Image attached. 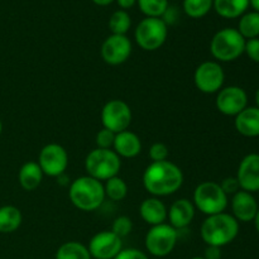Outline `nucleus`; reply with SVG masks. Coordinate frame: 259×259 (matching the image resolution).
Returning a JSON list of instances; mask_svg holds the SVG:
<instances>
[{
	"label": "nucleus",
	"mask_w": 259,
	"mask_h": 259,
	"mask_svg": "<svg viewBox=\"0 0 259 259\" xmlns=\"http://www.w3.org/2000/svg\"><path fill=\"white\" fill-rule=\"evenodd\" d=\"M55 259H93L88 247L80 242L63 243L56 252Z\"/></svg>",
	"instance_id": "obj_24"
},
{
	"label": "nucleus",
	"mask_w": 259,
	"mask_h": 259,
	"mask_svg": "<svg viewBox=\"0 0 259 259\" xmlns=\"http://www.w3.org/2000/svg\"><path fill=\"white\" fill-rule=\"evenodd\" d=\"M224 81L225 72L219 62L206 61L200 63L195 70V86L204 94H218L223 89Z\"/></svg>",
	"instance_id": "obj_9"
},
{
	"label": "nucleus",
	"mask_w": 259,
	"mask_h": 259,
	"mask_svg": "<svg viewBox=\"0 0 259 259\" xmlns=\"http://www.w3.org/2000/svg\"><path fill=\"white\" fill-rule=\"evenodd\" d=\"M255 104H257V108L259 109V89L257 90V93H255Z\"/></svg>",
	"instance_id": "obj_41"
},
{
	"label": "nucleus",
	"mask_w": 259,
	"mask_h": 259,
	"mask_svg": "<svg viewBox=\"0 0 259 259\" xmlns=\"http://www.w3.org/2000/svg\"><path fill=\"white\" fill-rule=\"evenodd\" d=\"M93 2L95 3V4L101 5V7H105V5L111 4V3H113L114 0H93Z\"/></svg>",
	"instance_id": "obj_38"
},
{
	"label": "nucleus",
	"mask_w": 259,
	"mask_h": 259,
	"mask_svg": "<svg viewBox=\"0 0 259 259\" xmlns=\"http://www.w3.org/2000/svg\"><path fill=\"white\" fill-rule=\"evenodd\" d=\"M2 132H3V123L2 120H0V134H2Z\"/></svg>",
	"instance_id": "obj_42"
},
{
	"label": "nucleus",
	"mask_w": 259,
	"mask_h": 259,
	"mask_svg": "<svg viewBox=\"0 0 259 259\" xmlns=\"http://www.w3.org/2000/svg\"><path fill=\"white\" fill-rule=\"evenodd\" d=\"M68 197L75 207L81 211H94L103 205L105 191L101 181L90 176H82L71 182Z\"/></svg>",
	"instance_id": "obj_3"
},
{
	"label": "nucleus",
	"mask_w": 259,
	"mask_h": 259,
	"mask_svg": "<svg viewBox=\"0 0 259 259\" xmlns=\"http://www.w3.org/2000/svg\"><path fill=\"white\" fill-rule=\"evenodd\" d=\"M214 0H184V10L189 17L201 18L212 8Z\"/></svg>",
	"instance_id": "obj_29"
},
{
	"label": "nucleus",
	"mask_w": 259,
	"mask_h": 259,
	"mask_svg": "<svg viewBox=\"0 0 259 259\" xmlns=\"http://www.w3.org/2000/svg\"><path fill=\"white\" fill-rule=\"evenodd\" d=\"M238 32L244 37V39H253L259 35V13L249 12L244 13L240 17Z\"/></svg>",
	"instance_id": "obj_25"
},
{
	"label": "nucleus",
	"mask_w": 259,
	"mask_h": 259,
	"mask_svg": "<svg viewBox=\"0 0 259 259\" xmlns=\"http://www.w3.org/2000/svg\"><path fill=\"white\" fill-rule=\"evenodd\" d=\"M133 229V223L128 217H119L116 218L111 225V232L119 238H124L129 234Z\"/></svg>",
	"instance_id": "obj_30"
},
{
	"label": "nucleus",
	"mask_w": 259,
	"mask_h": 259,
	"mask_svg": "<svg viewBox=\"0 0 259 259\" xmlns=\"http://www.w3.org/2000/svg\"><path fill=\"white\" fill-rule=\"evenodd\" d=\"M258 192H259V191H258Z\"/></svg>",
	"instance_id": "obj_44"
},
{
	"label": "nucleus",
	"mask_w": 259,
	"mask_h": 259,
	"mask_svg": "<svg viewBox=\"0 0 259 259\" xmlns=\"http://www.w3.org/2000/svg\"><path fill=\"white\" fill-rule=\"evenodd\" d=\"M120 167V157L113 149L95 148L85 158L88 176L98 181H108L111 177L118 176Z\"/></svg>",
	"instance_id": "obj_5"
},
{
	"label": "nucleus",
	"mask_w": 259,
	"mask_h": 259,
	"mask_svg": "<svg viewBox=\"0 0 259 259\" xmlns=\"http://www.w3.org/2000/svg\"><path fill=\"white\" fill-rule=\"evenodd\" d=\"M235 129L248 138L259 137V109L257 106L245 108L235 116Z\"/></svg>",
	"instance_id": "obj_20"
},
{
	"label": "nucleus",
	"mask_w": 259,
	"mask_h": 259,
	"mask_svg": "<svg viewBox=\"0 0 259 259\" xmlns=\"http://www.w3.org/2000/svg\"><path fill=\"white\" fill-rule=\"evenodd\" d=\"M37 163L39 164L43 175L58 177L65 174L67 169L68 154L60 144L50 143L40 149Z\"/></svg>",
	"instance_id": "obj_11"
},
{
	"label": "nucleus",
	"mask_w": 259,
	"mask_h": 259,
	"mask_svg": "<svg viewBox=\"0 0 259 259\" xmlns=\"http://www.w3.org/2000/svg\"><path fill=\"white\" fill-rule=\"evenodd\" d=\"M114 139H115V133L106 128H103L101 131L98 132V134H96L95 142L98 148L111 149L113 148Z\"/></svg>",
	"instance_id": "obj_31"
},
{
	"label": "nucleus",
	"mask_w": 259,
	"mask_h": 259,
	"mask_svg": "<svg viewBox=\"0 0 259 259\" xmlns=\"http://www.w3.org/2000/svg\"><path fill=\"white\" fill-rule=\"evenodd\" d=\"M168 148L163 143H154L149 148L148 156L152 159V162H162L167 161L168 158Z\"/></svg>",
	"instance_id": "obj_32"
},
{
	"label": "nucleus",
	"mask_w": 259,
	"mask_h": 259,
	"mask_svg": "<svg viewBox=\"0 0 259 259\" xmlns=\"http://www.w3.org/2000/svg\"><path fill=\"white\" fill-rule=\"evenodd\" d=\"M240 190L247 192L259 191V154H247L240 161L237 172Z\"/></svg>",
	"instance_id": "obj_15"
},
{
	"label": "nucleus",
	"mask_w": 259,
	"mask_h": 259,
	"mask_svg": "<svg viewBox=\"0 0 259 259\" xmlns=\"http://www.w3.org/2000/svg\"><path fill=\"white\" fill-rule=\"evenodd\" d=\"M212 5L220 17L234 19L244 14L249 7V0H214Z\"/></svg>",
	"instance_id": "obj_22"
},
{
	"label": "nucleus",
	"mask_w": 259,
	"mask_h": 259,
	"mask_svg": "<svg viewBox=\"0 0 259 259\" xmlns=\"http://www.w3.org/2000/svg\"><path fill=\"white\" fill-rule=\"evenodd\" d=\"M116 2H118L120 8H123V9H129V8H132L136 4L137 0H116Z\"/></svg>",
	"instance_id": "obj_37"
},
{
	"label": "nucleus",
	"mask_w": 259,
	"mask_h": 259,
	"mask_svg": "<svg viewBox=\"0 0 259 259\" xmlns=\"http://www.w3.org/2000/svg\"><path fill=\"white\" fill-rule=\"evenodd\" d=\"M104 191H105V197H109L111 201H121L128 194V185L120 177H111L105 181Z\"/></svg>",
	"instance_id": "obj_26"
},
{
	"label": "nucleus",
	"mask_w": 259,
	"mask_h": 259,
	"mask_svg": "<svg viewBox=\"0 0 259 259\" xmlns=\"http://www.w3.org/2000/svg\"><path fill=\"white\" fill-rule=\"evenodd\" d=\"M244 53H247V56L253 62L259 63V38L245 40Z\"/></svg>",
	"instance_id": "obj_33"
},
{
	"label": "nucleus",
	"mask_w": 259,
	"mask_h": 259,
	"mask_svg": "<svg viewBox=\"0 0 259 259\" xmlns=\"http://www.w3.org/2000/svg\"><path fill=\"white\" fill-rule=\"evenodd\" d=\"M101 123L104 128L120 133L128 131L132 123V110L128 104L119 99L108 101L101 110Z\"/></svg>",
	"instance_id": "obj_10"
},
{
	"label": "nucleus",
	"mask_w": 259,
	"mask_h": 259,
	"mask_svg": "<svg viewBox=\"0 0 259 259\" xmlns=\"http://www.w3.org/2000/svg\"><path fill=\"white\" fill-rule=\"evenodd\" d=\"M179 239V230L175 229L172 225L159 224L156 227H152L148 230L144 239L147 252L153 257H166L171 254L175 249Z\"/></svg>",
	"instance_id": "obj_8"
},
{
	"label": "nucleus",
	"mask_w": 259,
	"mask_h": 259,
	"mask_svg": "<svg viewBox=\"0 0 259 259\" xmlns=\"http://www.w3.org/2000/svg\"><path fill=\"white\" fill-rule=\"evenodd\" d=\"M88 249L94 259H114L123 249V242L111 230H104L91 238Z\"/></svg>",
	"instance_id": "obj_12"
},
{
	"label": "nucleus",
	"mask_w": 259,
	"mask_h": 259,
	"mask_svg": "<svg viewBox=\"0 0 259 259\" xmlns=\"http://www.w3.org/2000/svg\"><path fill=\"white\" fill-rule=\"evenodd\" d=\"M18 180L25 191H33L40 185L43 180V172L37 162H27L23 164L18 174Z\"/></svg>",
	"instance_id": "obj_21"
},
{
	"label": "nucleus",
	"mask_w": 259,
	"mask_h": 259,
	"mask_svg": "<svg viewBox=\"0 0 259 259\" xmlns=\"http://www.w3.org/2000/svg\"><path fill=\"white\" fill-rule=\"evenodd\" d=\"M249 5H252L254 12L259 13V0H249Z\"/></svg>",
	"instance_id": "obj_39"
},
{
	"label": "nucleus",
	"mask_w": 259,
	"mask_h": 259,
	"mask_svg": "<svg viewBox=\"0 0 259 259\" xmlns=\"http://www.w3.org/2000/svg\"><path fill=\"white\" fill-rule=\"evenodd\" d=\"M195 207L194 202L189 199H179L169 206L167 218L169 219V225L176 230L185 229L192 223L195 218Z\"/></svg>",
	"instance_id": "obj_17"
},
{
	"label": "nucleus",
	"mask_w": 259,
	"mask_h": 259,
	"mask_svg": "<svg viewBox=\"0 0 259 259\" xmlns=\"http://www.w3.org/2000/svg\"><path fill=\"white\" fill-rule=\"evenodd\" d=\"M113 151L123 158H134L142 151V142L136 133L124 131L115 134Z\"/></svg>",
	"instance_id": "obj_19"
},
{
	"label": "nucleus",
	"mask_w": 259,
	"mask_h": 259,
	"mask_svg": "<svg viewBox=\"0 0 259 259\" xmlns=\"http://www.w3.org/2000/svg\"><path fill=\"white\" fill-rule=\"evenodd\" d=\"M245 39L238 29L224 28L217 32L210 42V52L220 62H232L244 53Z\"/></svg>",
	"instance_id": "obj_4"
},
{
	"label": "nucleus",
	"mask_w": 259,
	"mask_h": 259,
	"mask_svg": "<svg viewBox=\"0 0 259 259\" xmlns=\"http://www.w3.org/2000/svg\"><path fill=\"white\" fill-rule=\"evenodd\" d=\"M205 259H220L222 258V248L214 247V245H207L205 249Z\"/></svg>",
	"instance_id": "obj_36"
},
{
	"label": "nucleus",
	"mask_w": 259,
	"mask_h": 259,
	"mask_svg": "<svg viewBox=\"0 0 259 259\" xmlns=\"http://www.w3.org/2000/svg\"><path fill=\"white\" fill-rule=\"evenodd\" d=\"M258 202L250 192L239 190L237 194L233 195L232 211L233 217L242 223L253 222L258 212Z\"/></svg>",
	"instance_id": "obj_16"
},
{
	"label": "nucleus",
	"mask_w": 259,
	"mask_h": 259,
	"mask_svg": "<svg viewBox=\"0 0 259 259\" xmlns=\"http://www.w3.org/2000/svg\"><path fill=\"white\" fill-rule=\"evenodd\" d=\"M239 233V222L227 212L210 215L200 228V234L206 245L224 247L230 244Z\"/></svg>",
	"instance_id": "obj_2"
},
{
	"label": "nucleus",
	"mask_w": 259,
	"mask_h": 259,
	"mask_svg": "<svg viewBox=\"0 0 259 259\" xmlns=\"http://www.w3.org/2000/svg\"><path fill=\"white\" fill-rule=\"evenodd\" d=\"M219 185L223 189V191L227 195H234L240 190L239 182H238L237 177H227V179L223 180Z\"/></svg>",
	"instance_id": "obj_35"
},
{
	"label": "nucleus",
	"mask_w": 259,
	"mask_h": 259,
	"mask_svg": "<svg viewBox=\"0 0 259 259\" xmlns=\"http://www.w3.org/2000/svg\"><path fill=\"white\" fill-rule=\"evenodd\" d=\"M194 205L207 217L220 214L224 212L228 206V195L218 182H201L194 191Z\"/></svg>",
	"instance_id": "obj_6"
},
{
	"label": "nucleus",
	"mask_w": 259,
	"mask_h": 259,
	"mask_svg": "<svg viewBox=\"0 0 259 259\" xmlns=\"http://www.w3.org/2000/svg\"><path fill=\"white\" fill-rule=\"evenodd\" d=\"M167 212H168V210H167L163 201L154 196L143 200L141 206H139L141 218L144 220V223H147L151 227H156V225L166 223Z\"/></svg>",
	"instance_id": "obj_18"
},
{
	"label": "nucleus",
	"mask_w": 259,
	"mask_h": 259,
	"mask_svg": "<svg viewBox=\"0 0 259 259\" xmlns=\"http://www.w3.org/2000/svg\"><path fill=\"white\" fill-rule=\"evenodd\" d=\"M217 109L227 116H237L247 108L248 95L239 86H227L218 93Z\"/></svg>",
	"instance_id": "obj_13"
},
{
	"label": "nucleus",
	"mask_w": 259,
	"mask_h": 259,
	"mask_svg": "<svg viewBox=\"0 0 259 259\" xmlns=\"http://www.w3.org/2000/svg\"><path fill=\"white\" fill-rule=\"evenodd\" d=\"M138 4L148 18H161L168 9V0H138Z\"/></svg>",
	"instance_id": "obj_28"
},
{
	"label": "nucleus",
	"mask_w": 259,
	"mask_h": 259,
	"mask_svg": "<svg viewBox=\"0 0 259 259\" xmlns=\"http://www.w3.org/2000/svg\"><path fill=\"white\" fill-rule=\"evenodd\" d=\"M168 29L167 24L161 18H148L142 20L136 28L134 37L142 50L157 51L166 42Z\"/></svg>",
	"instance_id": "obj_7"
},
{
	"label": "nucleus",
	"mask_w": 259,
	"mask_h": 259,
	"mask_svg": "<svg viewBox=\"0 0 259 259\" xmlns=\"http://www.w3.org/2000/svg\"><path fill=\"white\" fill-rule=\"evenodd\" d=\"M132 50V42L126 35L111 34L101 46V57L108 65L118 66L126 62L131 57Z\"/></svg>",
	"instance_id": "obj_14"
},
{
	"label": "nucleus",
	"mask_w": 259,
	"mask_h": 259,
	"mask_svg": "<svg viewBox=\"0 0 259 259\" xmlns=\"http://www.w3.org/2000/svg\"><path fill=\"white\" fill-rule=\"evenodd\" d=\"M23 217L18 207L13 205H5L0 207V233L10 234L18 230L22 225Z\"/></svg>",
	"instance_id": "obj_23"
},
{
	"label": "nucleus",
	"mask_w": 259,
	"mask_h": 259,
	"mask_svg": "<svg viewBox=\"0 0 259 259\" xmlns=\"http://www.w3.org/2000/svg\"><path fill=\"white\" fill-rule=\"evenodd\" d=\"M253 222H254L255 229H257V232L259 233V209H258V212H257V215H255V218H254V220H253Z\"/></svg>",
	"instance_id": "obj_40"
},
{
	"label": "nucleus",
	"mask_w": 259,
	"mask_h": 259,
	"mask_svg": "<svg viewBox=\"0 0 259 259\" xmlns=\"http://www.w3.org/2000/svg\"><path fill=\"white\" fill-rule=\"evenodd\" d=\"M114 259H149L148 255L137 248H126L121 249Z\"/></svg>",
	"instance_id": "obj_34"
},
{
	"label": "nucleus",
	"mask_w": 259,
	"mask_h": 259,
	"mask_svg": "<svg viewBox=\"0 0 259 259\" xmlns=\"http://www.w3.org/2000/svg\"><path fill=\"white\" fill-rule=\"evenodd\" d=\"M190 259H205L204 257H192V258H190Z\"/></svg>",
	"instance_id": "obj_43"
},
{
	"label": "nucleus",
	"mask_w": 259,
	"mask_h": 259,
	"mask_svg": "<svg viewBox=\"0 0 259 259\" xmlns=\"http://www.w3.org/2000/svg\"><path fill=\"white\" fill-rule=\"evenodd\" d=\"M184 185V174L169 161L152 162L143 174V186L154 197L169 196Z\"/></svg>",
	"instance_id": "obj_1"
},
{
	"label": "nucleus",
	"mask_w": 259,
	"mask_h": 259,
	"mask_svg": "<svg viewBox=\"0 0 259 259\" xmlns=\"http://www.w3.org/2000/svg\"><path fill=\"white\" fill-rule=\"evenodd\" d=\"M132 19L125 10H116L109 19V28L113 34L125 35L131 28Z\"/></svg>",
	"instance_id": "obj_27"
}]
</instances>
